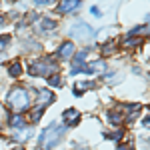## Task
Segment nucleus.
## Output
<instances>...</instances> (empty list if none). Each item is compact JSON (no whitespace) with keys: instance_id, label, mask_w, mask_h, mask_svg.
<instances>
[{"instance_id":"aec40b11","label":"nucleus","mask_w":150,"mask_h":150,"mask_svg":"<svg viewBox=\"0 0 150 150\" xmlns=\"http://www.w3.org/2000/svg\"><path fill=\"white\" fill-rule=\"evenodd\" d=\"M112 52H114V42H108L104 46V54H112Z\"/></svg>"},{"instance_id":"7ed1b4c3","label":"nucleus","mask_w":150,"mask_h":150,"mask_svg":"<svg viewBox=\"0 0 150 150\" xmlns=\"http://www.w3.org/2000/svg\"><path fill=\"white\" fill-rule=\"evenodd\" d=\"M30 74L32 76H52L58 72V64L52 60V58H40V60H34L30 64Z\"/></svg>"},{"instance_id":"0eeeda50","label":"nucleus","mask_w":150,"mask_h":150,"mask_svg":"<svg viewBox=\"0 0 150 150\" xmlns=\"http://www.w3.org/2000/svg\"><path fill=\"white\" fill-rule=\"evenodd\" d=\"M62 120H64L66 128H68V126H76V124L80 122V112H78L76 108H68V110H64Z\"/></svg>"},{"instance_id":"f8f14e48","label":"nucleus","mask_w":150,"mask_h":150,"mask_svg":"<svg viewBox=\"0 0 150 150\" xmlns=\"http://www.w3.org/2000/svg\"><path fill=\"white\" fill-rule=\"evenodd\" d=\"M8 124H10V128H14V130H22L24 128V118L20 114H12L10 118H8Z\"/></svg>"},{"instance_id":"9d476101","label":"nucleus","mask_w":150,"mask_h":150,"mask_svg":"<svg viewBox=\"0 0 150 150\" xmlns=\"http://www.w3.org/2000/svg\"><path fill=\"white\" fill-rule=\"evenodd\" d=\"M54 28H56V22H54V20H50V18H40V22H38V30H40L42 34L52 32Z\"/></svg>"},{"instance_id":"f03ea898","label":"nucleus","mask_w":150,"mask_h":150,"mask_svg":"<svg viewBox=\"0 0 150 150\" xmlns=\"http://www.w3.org/2000/svg\"><path fill=\"white\" fill-rule=\"evenodd\" d=\"M6 106L10 108L12 112H16V114L24 112L30 106V94H28V90L20 88V86L12 88L10 92H8V96H6Z\"/></svg>"},{"instance_id":"412c9836","label":"nucleus","mask_w":150,"mask_h":150,"mask_svg":"<svg viewBox=\"0 0 150 150\" xmlns=\"http://www.w3.org/2000/svg\"><path fill=\"white\" fill-rule=\"evenodd\" d=\"M116 150H132V148H130V146H124V144H120V146H118Z\"/></svg>"},{"instance_id":"9b49d317","label":"nucleus","mask_w":150,"mask_h":150,"mask_svg":"<svg viewBox=\"0 0 150 150\" xmlns=\"http://www.w3.org/2000/svg\"><path fill=\"white\" fill-rule=\"evenodd\" d=\"M108 120H110L112 124H120V122L124 120V112H122V108L118 106L116 110H110V112H108Z\"/></svg>"},{"instance_id":"6e6552de","label":"nucleus","mask_w":150,"mask_h":150,"mask_svg":"<svg viewBox=\"0 0 150 150\" xmlns=\"http://www.w3.org/2000/svg\"><path fill=\"white\" fill-rule=\"evenodd\" d=\"M76 54V50H74V44L72 42H64L62 46H60V50H58V56L62 58V60H68V58H72Z\"/></svg>"},{"instance_id":"f3484780","label":"nucleus","mask_w":150,"mask_h":150,"mask_svg":"<svg viewBox=\"0 0 150 150\" xmlns=\"http://www.w3.org/2000/svg\"><path fill=\"white\" fill-rule=\"evenodd\" d=\"M48 84H50V86H62L60 76H58V74H54V76H48Z\"/></svg>"},{"instance_id":"20e7f679","label":"nucleus","mask_w":150,"mask_h":150,"mask_svg":"<svg viewBox=\"0 0 150 150\" xmlns=\"http://www.w3.org/2000/svg\"><path fill=\"white\" fill-rule=\"evenodd\" d=\"M68 34L72 36V38H76V40L90 42V40H94V36H96V30H94L90 24H86L84 20H78V22H74L70 26Z\"/></svg>"},{"instance_id":"dca6fc26","label":"nucleus","mask_w":150,"mask_h":150,"mask_svg":"<svg viewBox=\"0 0 150 150\" xmlns=\"http://www.w3.org/2000/svg\"><path fill=\"white\" fill-rule=\"evenodd\" d=\"M138 44H140L138 38H130V36H128L126 40L122 42V48H132V46H138Z\"/></svg>"},{"instance_id":"4468645a","label":"nucleus","mask_w":150,"mask_h":150,"mask_svg":"<svg viewBox=\"0 0 150 150\" xmlns=\"http://www.w3.org/2000/svg\"><path fill=\"white\" fill-rule=\"evenodd\" d=\"M42 112H44L42 108H34V110L28 114V120H30V122H38V120L42 118Z\"/></svg>"},{"instance_id":"2eb2a0df","label":"nucleus","mask_w":150,"mask_h":150,"mask_svg":"<svg viewBox=\"0 0 150 150\" xmlns=\"http://www.w3.org/2000/svg\"><path fill=\"white\" fill-rule=\"evenodd\" d=\"M20 72H22L20 62H18V60H16V62H12V64H10V76H14V78H16V76H20Z\"/></svg>"},{"instance_id":"f257e3e1","label":"nucleus","mask_w":150,"mask_h":150,"mask_svg":"<svg viewBox=\"0 0 150 150\" xmlns=\"http://www.w3.org/2000/svg\"><path fill=\"white\" fill-rule=\"evenodd\" d=\"M64 132H66V126H60V124H56V122H52L50 126H46L44 130H42L40 138H38L40 150H52L58 142L62 140Z\"/></svg>"},{"instance_id":"39448f33","label":"nucleus","mask_w":150,"mask_h":150,"mask_svg":"<svg viewBox=\"0 0 150 150\" xmlns=\"http://www.w3.org/2000/svg\"><path fill=\"white\" fill-rule=\"evenodd\" d=\"M106 70V64H104V60H94V62H88L86 66H82V68L74 70L72 74H78V72H86V74H94V72H104Z\"/></svg>"},{"instance_id":"423d86ee","label":"nucleus","mask_w":150,"mask_h":150,"mask_svg":"<svg viewBox=\"0 0 150 150\" xmlns=\"http://www.w3.org/2000/svg\"><path fill=\"white\" fill-rule=\"evenodd\" d=\"M36 94H38V96H36V102H38L36 108H42V110H44L48 104L54 102V94L50 92V90H36Z\"/></svg>"},{"instance_id":"4be33fe9","label":"nucleus","mask_w":150,"mask_h":150,"mask_svg":"<svg viewBox=\"0 0 150 150\" xmlns=\"http://www.w3.org/2000/svg\"><path fill=\"white\" fill-rule=\"evenodd\" d=\"M144 126H146V128L150 126V118H146V120H144Z\"/></svg>"},{"instance_id":"6ab92c4d","label":"nucleus","mask_w":150,"mask_h":150,"mask_svg":"<svg viewBox=\"0 0 150 150\" xmlns=\"http://www.w3.org/2000/svg\"><path fill=\"white\" fill-rule=\"evenodd\" d=\"M106 138H110V140H120L122 138V130H116V132H112V134H104Z\"/></svg>"},{"instance_id":"b1692460","label":"nucleus","mask_w":150,"mask_h":150,"mask_svg":"<svg viewBox=\"0 0 150 150\" xmlns=\"http://www.w3.org/2000/svg\"><path fill=\"white\" fill-rule=\"evenodd\" d=\"M14 150H24V148H22V146H16V148H14Z\"/></svg>"},{"instance_id":"1a4fd4ad","label":"nucleus","mask_w":150,"mask_h":150,"mask_svg":"<svg viewBox=\"0 0 150 150\" xmlns=\"http://www.w3.org/2000/svg\"><path fill=\"white\" fill-rule=\"evenodd\" d=\"M78 6H80V2H76V0H64V2L58 4V12H60V14H66V12L76 10Z\"/></svg>"},{"instance_id":"ddd939ff","label":"nucleus","mask_w":150,"mask_h":150,"mask_svg":"<svg viewBox=\"0 0 150 150\" xmlns=\"http://www.w3.org/2000/svg\"><path fill=\"white\" fill-rule=\"evenodd\" d=\"M90 88H94V82H90V80H86V82H76V86H74V94L76 96H80V92L82 90H90Z\"/></svg>"},{"instance_id":"a211bd4d","label":"nucleus","mask_w":150,"mask_h":150,"mask_svg":"<svg viewBox=\"0 0 150 150\" xmlns=\"http://www.w3.org/2000/svg\"><path fill=\"white\" fill-rule=\"evenodd\" d=\"M8 42H10V36H8V34L0 36V50H4V48L8 46Z\"/></svg>"},{"instance_id":"5701e85b","label":"nucleus","mask_w":150,"mask_h":150,"mask_svg":"<svg viewBox=\"0 0 150 150\" xmlns=\"http://www.w3.org/2000/svg\"><path fill=\"white\" fill-rule=\"evenodd\" d=\"M146 30L150 32V18H148V24H146Z\"/></svg>"}]
</instances>
